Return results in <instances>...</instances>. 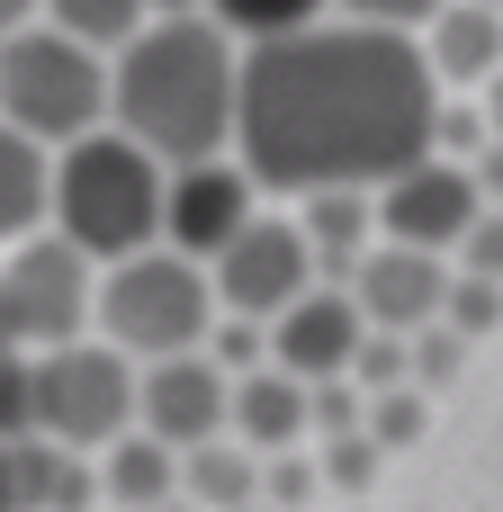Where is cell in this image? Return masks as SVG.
I'll list each match as a JSON object with an SVG mask.
<instances>
[{
    "mask_svg": "<svg viewBox=\"0 0 503 512\" xmlns=\"http://www.w3.org/2000/svg\"><path fill=\"white\" fill-rule=\"evenodd\" d=\"M432 72L423 45L387 27H306L234 63V135L252 189H387L432 162Z\"/></svg>",
    "mask_w": 503,
    "mask_h": 512,
    "instance_id": "cell-1",
    "label": "cell"
},
{
    "mask_svg": "<svg viewBox=\"0 0 503 512\" xmlns=\"http://www.w3.org/2000/svg\"><path fill=\"white\" fill-rule=\"evenodd\" d=\"M108 108L135 153L216 162V144L234 135V45L207 18H162L135 45H117Z\"/></svg>",
    "mask_w": 503,
    "mask_h": 512,
    "instance_id": "cell-2",
    "label": "cell"
},
{
    "mask_svg": "<svg viewBox=\"0 0 503 512\" xmlns=\"http://www.w3.org/2000/svg\"><path fill=\"white\" fill-rule=\"evenodd\" d=\"M45 216L81 261H135L162 234V162L126 135H81L63 162H45Z\"/></svg>",
    "mask_w": 503,
    "mask_h": 512,
    "instance_id": "cell-3",
    "label": "cell"
},
{
    "mask_svg": "<svg viewBox=\"0 0 503 512\" xmlns=\"http://www.w3.org/2000/svg\"><path fill=\"white\" fill-rule=\"evenodd\" d=\"M99 117H108V72H99V54H81V45L54 36V27L0 36V126H9V135H27V144L45 153V144L99 135Z\"/></svg>",
    "mask_w": 503,
    "mask_h": 512,
    "instance_id": "cell-4",
    "label": "cell"
},
{
    "mask_svg": "<svg viewBox=\"0 0 503 512\" xmlns=\"http://www.w3.org/2000/svg\"><path fill=\"white\" fill-rule=\"evenodd\" d=\"M99 324H108V351L117 360H189L216 324V297H207V270L171 261V252H135L108 270V288L90 297Z\"/></svg>",
    "mask_w": 503,
    "mask_h": 512,
    "instance_id": "cell-5",
    "label": "cell"
},
{
    "mask_svg": "<svg viewBox=\"0 0 503 512\" xmlns=\"http://www.w3.org/2000/svg\"><path fill=\"white\" fill-rule=\"evenodd\" d=\"M27 405L45 450H99V441H126L135 423V369L108 342H63L27 360Z\"/></svg>",
    "mask_w": 503,
    "mask_h": 512,
    "instance_id": "cell-6",
    "label": "cell"
},
{
    "mask_svg": "<svg viewBox=\"0 0 503 512\" xmlns=\"http://www.w3.org/2000/svg\"><path fill=\"white\" fill-rule=\"evenodd\" d=\"M90 315V261L63 243V234H36L0 261V333L9 351L36 342V351H63Z\"/></svg>",
    "mask_w": 503,
    "mask_h": 512,
    "instance_id": "cell-7",
    "label": "cell"
},
{
    "mask_svg": "<svg viewBox=\"0 0 503 512\" xmlns=\"http://www.w3.org/2000/svg\"><path fill=\"white\" fill-rule=\"evenodd\" d=\"M306 288H315L306 234L279 225V216H252V225L216 252V288H207V297H225V315H243V324H279Z\"/></svg>",
    "mask_w": 503,
    "mask_h": 512,
    "instance_id": "cell-8",
    "label": "cell"
},
{
    "mask_svg": "<svg viewBox=\"0 0 503 512\" xmlns=\"http://www.w3.org/2000/svg\"><path fill=\"white\" fill-rule=\"evenodd\" d=\"M378 225H387V243L396 252H459V234L486 216L477 207V189H468V171L459 162H414V171H396L387 189H378V207H369Z\"/></svg>",
    "mask_w": 503,
    "mask_h": 512,
    "instance_id": "cell-9",
    "label": "cell"
},
{
    "mask_svg": "<svg viewBox=\"0 0 503 512\" xmlns=\"http://www.w3.org/2000/svg\"><path fill=\"white\" fill-rule=\"evenodd\" d=\"M351 279H360V288H342V297L360 306V333H396V342H414V333L441 324L450 270H441L432 252H396V243H378V252H360Z\"/></svg>",
    "mask_w": 503,
    "mask_h": 512,
    "instance_id": "cell-10",
    "label": "cell"
},
{
    "mask_svg": "<svg viewBox=\"0 0 503 512\" xmlns=\"http://www.w3.org/2000/svg\"><path fill=\"white\" fill-rule=\"evenodd\" d=\"M252 225V180L234 162H189L171 189H162V234H171V261H216L234 234Z\"/></svg>",
    "mask_w": 503,
    "mask_h": 512,
    "instance_id": "cell-11",
    "label": "cell"
},
{
    "mask_svg": "<svg viewBox=\"0 0 503 512\" xmlns=\"http://www.w3.org/2000/svg\"><path fill=\"white\" fill-rule=\"evenodd\" d=\"M351 351H360V306H351L342 288H306V297L261 333V360H270L279 378H297V387L342 378V369H351Z\"/></svg>",
    "mask_w": 503,
    "mask_h": 512,
    "instance_id": "cell-12",
    "label": "cell"
},
{
    "mask_svg": "<svg viewBox=\"0 0 503 512\" xmlns=\"http://www.w3.org/2000/svg\"><path fill=\"white\" fill-rule=\"evenodd\" d=\"M135 414H144V441L162 450H207L216 423H225V378L207 360H153L135 378Z\"/></svg>",
    "mask_w": 503,
    "mask_h": 512,
    "instance_id": "cell-13",
    "label": "cell"
},
{
    "mask_svg": "<svg viewBox=\"0 0 503 512\" xmlns=\"http://www.w3.org/2000/svg\"><path fill=\"white\" fill-rule=\"evenodd\" d=\"M423 72H450V81H495L503 72V9H432V54Z\"/></svg>",
    "mask_w": 503,
    "mask_h": 512,
    "instance_id": "cell-14",
    "label": "cell"
},
{
    "mask_svg": "<svg viewBox=\"0 0 503 512\" xmlns=\"http://www.w3.org/2000/svg\"><path fill=\"white\" fill-rule=\"evenodd\" d=\"M225 414H234V432H243L252 450H288V441L306 432V387L279 378V369H252V378L225 387Z\"/></svg>",
    "mask_w": 503,
    "mask_h": 512,
    "instance_id": "cell-15",
    "label": "cell"
},
{
    "mask_svg": "<svg viewBox=\"0 0 503 512\" xmlns=\"http://www.w3.org/2000/svg\"><path fill=\"white\" fill-rule=\"evenodd\" d=\"M99 495L117 512H162L180 495V459L162 450V441H144V432H126V441H108V477H99Z\"/></svg>",
    "mask_w": 503,
    "mask_h": 512,
    "instance_id": "cell-16",
    "label": "cell"
},
{
    "mask_svg": "<svg viewBox=\"0 0 503 512\" xmlns=\"http://www.w3.org/2000/svg\"><path fill=\"white\" fill-rule=\"evenodd\" d=\"M297 234H306V252L342 279V270H360V234H369V189H324V198H306V216H297Z\"/></svg>",
    "mask_w": 503,
    "mask_h": 512,
    "instance_id": "cell-17",
    "label": "cell"
},
{
    "mask_svg": "<svg viewBox=\"0 0 503 512\" xmlns=\"http://www.w3.org/2000/svg\"><path fill=\"white\" fill-rule=\"evenodd\" d=\"M180 486H189L207 512H252V504H261V468H252V450H216V441L180 459Z\"/></svg>",
    "mask_w": 503,
    "mask_h": 512,
    "instance_id": "cell-18",
    "label": "cell"
},
{
    "mask_svg": "<svg viewBox=\"0 0 503 512\" xmlns=\"http://www.w3.org/2000/svg\"><path fill=\"white\" fill-rule=\"evenodd\" d=\"M36 9H54V36H72L81 54L144 36V0H36Z\"/></svg>",
    "mask_w": 503,
    "mask_h": 512,
    "instance_id": "cell-19",
    "label": "cell"
},
{
    "mask_svg": "<svg viewBox=\"0 0 503 512\" xmlns=\"http://www.w3.org/2000/svg\"><path fill=\"white\" fill-rule=\"evenodd\" d=\"M45 216V153L0 126V234H36Z\"/></svg>",
    "mask_w": 503,
    "mask_h": 512,
    "instance_id": "cell-20",
    "label": "cell"
},
{
    "mask_svg": "<svg viewBox=\"0 0 503 512\" xmlns=\"http://www.w3.org/2000/svg\"><path fill=\"white\" fill-rule=\"evenodd\" d=\"M207 9H216V36L234 27V36H252V45H288V36L315 27L324 0H207Z\"/></svg>",
    "mask_w": 503,
    "mask_h": 512,
    "instance_id": "cell-21",
    "label": "cell"
},
{
    "mask_svg": "<svg viewBox=\"0 0 503 512\" xmlns=\"http://www.w3.org/2000/svg\"><path fill=\"white\" fill-rule=\"evenodd\" d=\"M495 324H503V288H486V279H450V297H441V333L477 342V333H495Z\"/></svg>",
    "mask_w": 503,
    "mask_h": 512,
    "instance_id": "cell-22",
    "label": "cell"
},
{
    "mask_svg": "<svg viewBox=\"0 0 503 512\" xmlns=\"http://www.w3.org/2000/svg\"><path fill=\"white\" fill-rule=\"evenodd\" d=\"M342 378H360V396H396V387H414L405 378V342L396 333H360V351H351V369Z\"/></svg>",
    "mask_w": 503,
    "mask_h": 512,
    "instance_id": "cell-23",
    "label": "cell"
},
{
    "mask_svg": "<svg viewBox=\"0 0 503 512\" xmlns=\"http://www.w3.org/2000/svg\"><path fill=\"white\" fill-rule=\"evenodd\" d=\"M45 486V441H0V512H36Z\"/></svg>",
    "mask_w": 503,
    "mask_h": 512,
    "instance_id": "cell-24",
    "label": "cell"
},
{
    "mask_svg": "<svg viewBox=\"0 0 503 512\" xmlns=\"http://www.w3.org/2000/svg\"><path fill=\"white\" fill-rule=\"evenodd\" d=\"M459 360H468V342H459V333H441V324L405 342V378H414V387H450V378H459Z\"/></svg>",
    "mask_w": 503,
    "mask_h": 512,
    "instance_id": "cell-25",
    "label": "cell"
},
{
    "mask_svg": "<svg viewBox=\"0 0 503 512\" xmlns=\"http://www.w3.org/2000/svg\"><path fill=\"white\" fill-rule=\"evenodd\" d=\"M306 432H324V441H351V432H360V396H351V378L306 387Z\"/></svg>",
    "mask_w": 503,
    "mask_h": 512,
    "instance_id": "cell-26",
    "label": "cell"
},
{
    "mask_svg": "<svg viewBox=\"0 0 503 512\" xmlns=\"http://www.w3.org/2000/svg\"><path fill=\"white\" fill-rule=\"evenodd\" d=\"M414 432H423V396H414V387L378 396V405H369V423H360V441H369V450H396V441H414Z\"/></svg>",
    "mask_w": 503,
    "mask_h": 512,
    "instance_id": "cell-27",
    "label": "cell"
},
{
    "mask_svg": "<svg viewBox=\"0 0 503 512\" xmlns=\"http://www.w3.org/2000/svg\"><path fill=\"white\" fill-rule=\"evenodd\" d=\"M315 486H342V495H369L378 486V450L351 432V441H324V468H315Z\"/></svg>",
    "mask_w": 503,
    "mask_h": 512,
    "instance_id": "cell-28",
    "label": "cell"
},
{
    "mask_svg": "<svg viewBox=\"0 0 503 512\" xmlns=\"http://www.w3.org/2000/svg\"><path fill=\"white\" fill-rule=\"evenodd\" d=\"M459 261H468L459 279H486V288H503V216H495V207H486V216L459 234Z\"/></svg>",
    "mask_w": 503,
    "mask_h": 512,
    "instance_id": "cell-29",
    "label": "cell"
},
{
    "mask_svg": "<svg viewBox=\"0 0 503 512\" xmlns=\"http://www.w3.org/2000/svg\"><path fill=\"white\" fill-rule=\"evenodd\" d=\"M216 378H252V369H270L261 360V324H243V315H225L216 324V360H207Z\"/></svg>",
    "mask_w": 503,
    "mask_h": 512,
    "instance_id": "cell-30",
    "label": "cell"
},
{
    "mask_svg": "<svg viewBox=\"0 0 503 512\" xmlns=\"http://www.w3.org/2000/svg\"><path fill=\"white\" fill-rule=\"evenodd\" d=\"M0 441H36V405H27V360L0 351Z\"/></svg>",
    "mask_w": 503,
    "mask_h": 512,
    "instance_id": "cell-31",
    "label": "cell"
},
{
    "mask_svg": "<svg viewBox=\"0 0 503 512\" xmlns=\"http://www.w3.org/2000/svg\"><path fill=\"white\" fill-rule=\"evenodd\" d=\"M306 495H315V468H306L297 450H279V459L261 468V512H297Z\"/></svg>",
    "mask_w": 503,
    "mask_h": 512,
    "instance_id": "cell-32",
    "label": "cell"
},
{
    "mask_svg": "<svg viewBox=\"0 0 503 512\" xmlns=\"http://www.w3.org/2000/svg\"><path fill=\"white\" fill-rule=\"evenodd\" d=\"M342 9H351V18H369V27H387V36H405V27H414V18H432L441 0H342Z\"/></svg>",
    "mask_w": 503,
    "mask_h": 512,
    "instance_id": "cell-33",
    "label": "cell"
},
{
    "mask_svg": "<svg viewBox=\"0 0 503 512\" xmlns=\"http://www.w3.org/2000/svg\"><path fill=\"white\" fill-rule=\"evenodd\" d=\"M468 189H477V207L495 198V216H503V144H486V153H477V171H468Z\"/></svg>",
    "mask_w": 503,
    "mask_h": 512,
    "instance_id": "cell-34",
    "label": "cell"
},
{
    "mask_svg": "<svg viewBox=\"0 0 503 512\" xmlns=\"http://www.w3.org/2000/svg\"><path fill=\"white\" fill-rule=\"evenodd\" d=\"M207 0H144V27H162V18H198Z\"/></svg>",
    "mask_w": 503,
    "mask_h": 512,
    "instance_id": "cell-35",
    "label": "cell"
},
{
    "mask_svg": "<svg viewBox=\"0 0 503 512\" xmlns=\"http://www.w3.org/2000/svg\"><path fill=\"white\" fill-rule=\"evenodd\" d=\"M486 144H503V72H495V90H486Z\"/></svg>",
    "mask_w": 503,
    "mask_h": 512,
    "instance_id": "cell-36",
    "label": "cell"
},
{
    "mask_svg": "<svg viewBox=\"0 0 503 512\" xmlns=\"http://www.w3.org/2000/svg\"><path fill=\"white\" fill-rule=\"evenodd\" d=\"M27 18H36V0H0V36H18Z\"/></svg>",
    "mask_w": 503,
    "mask_h": 512,
    "instance_id": "cell-37",
    "label": "cell"
},
{
    "mask_svg": "<svg viewBox=\"0 0 503 512\" xmlns=\"http://www.w3.org/2000/svg\"><path fill=\"white\" fill-rule=\"evenodd\" d=\"M468 9H503V0H468Z\"/></svg>",
    "mask_w": 503,
    "mask_h": 512,
    "instance_id": "cell-38",
    "label": "cell"
},
{
    "mask_svg": "<svg viewBox=\"0 0 503 512\" xmlns=\"http://www.w3.org/2000/svg\"><path fill=\"white\" fill-rule=\"evenodd\" d=\"M0 351H9V333H0Z\"/></svg>",
    "mask_w": 503,
    "mask_h": 512,
    "instance_id": "cell-39",
    "label": "cell"
},
{
    "mask_svg": "<svg viewBox=\"0 0 503 512\" xmlns=\"http://www.w3.org/2000/svg\"><path fill=\"white\" fill-rule=\"evenodd\" d=\"M162 512H180V504H162Z\"/></svg>",
    "mask_w": 503,
    "mask_h": 512,
    "instance_id": "cell-40",
    "label": "cell"
},
{
    "mask_svg": "<svg viewBox=\"0 0 503 512\" xmlns=\"http://www.w3.org/2000/svg\"><path fill=\"white\" fill-rule=\"evenodd\" d=\"M252 512H261V504H252Z\"/></svg>",
    "mask_w": 503,
    "mask_h": 512,
    "instance_id": "cell-41",
    "label": "cell"
}]
</instances>
